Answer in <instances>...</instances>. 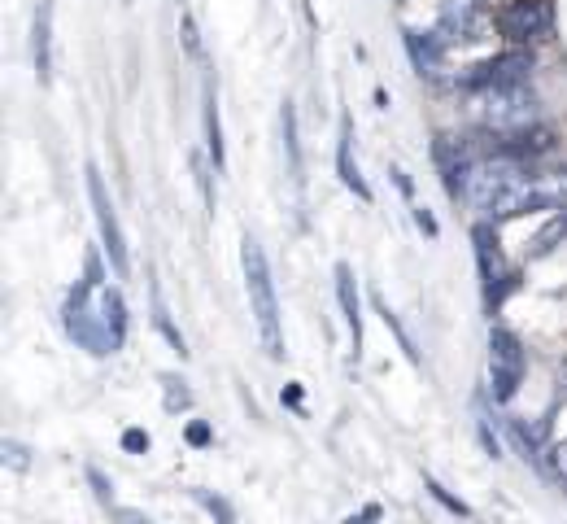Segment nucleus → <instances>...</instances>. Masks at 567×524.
I'll return each mask as SVG.
<instances>
[{
  "label": "nucleus",
  "instance_id": "obj_1",
  "mask_svg": "<svg viewBox=\"0 0 567 524\" xmlns=\"http://www.w3.org/2000/svg\"><path fill=\"white\" fill-rule=\"evenodd\" d=\"M62 328H66L70 341L83 345V350L96 354V359L123 350V341H127V302H123V293H118L114 284H105L101 258L96 254H88V276L66 293Z\"/></svg>",
  "mask_w": 567,
  "mask_h": 524
},
{
  "label": "nucleus",
  "instance_id": "obj_2",
  "mask_svg": "<svg viewBox=\"0 0 567 524\" xmlns=\"http://www.w3.org/2000/svg\"><path fill=\"white\" fill-rule=\"evenodd\" d=\"M240 267H245V293H249V315L258 324L262 350L271 359H284V319H280V297H275V280H271V262L262 254V245L245 236L240 241Z\"/></svg>",
  "mask_w": 567,
  "mask_h": 524
},
{
  "label": "nucleus",
  "instance_id": "obj_3",
  "mask_svg": "<svg viewBox=\"0 0 567 524\" xmlns=\"http://www.w3.org/2000/svg\"><path fill=\"white\" fill-rule=\"evenodd\" d=\"M467 110H472V118L489 131V136H502V140L533 131L537 118H541L537 92L528 88V79H520V83H498V88L472 92V105H467Z\"/></svg>",
  "mask_w": 567,
  "mask_h": 524
},
{
  "label": "nucleus",
  "instance_id": "obj_4",
  "mask_svg": "<svg viewBox=\"0 0 567 524\" xmlns=\"http://www.w3.org/2000/svg\"><path fill=\"white\" fill-rule=\"evenodd\" d=\"M537 210H567V171L554 175H537L524 171L515 175V184L498 197V206L489 210V219H520V214H537Z\"/></svg>",
  "mask_w": 567,
  "mask_h": 524
},
{
  "label": "nucleus",
  "instance_id": "obj_5",
  "mask_svg": "<svg viewBox=\"0 0 567 524\" xmlns=\"http://www.w3.org/2000/svg\"><path fill=\"white\" fill-rule=\"evenodd\" d=\"M524 345L511 328H489V393L493 402H511L524 380Z\"/></svg>",
  "mask_w": 567,
  "mask_h": 524
},
{
  "label": "nucleus",
  "instance_id": "obj_6",
  "mask_svg": "<svg viewBox=\"0 0 567 524\" xmlns=\"http://www.w3.org/2000/svg\"><path fill=\"white\" fill-rule=\"evenodd\" d=\"M88 201H92V214H96V228H101V249L110 254V267L114 276H127L131 271V254H127V236H123V223H118V210H114V197L105 193V180L96 166H88Z\"/></svg>",
  "mask_w": 567,
  "mask_h": 524
},
{
  "label": "nucleus",
  "instance_id": "obj_7",
  "mask_svg": "<svg viewBox=\"0 0 567 524\" xmlns=\"http://www.w3.org/2000/svg\"><path fill=\"white\" fill-rule=\"evenodd\" d=\"M472 241H476V262H480V284H485V306H489V311H498L502 297L515 289V276L506 271L502 249H498V236H493L489 223H476V228H472Z\"/></svg>",
  "mask_w": 567,
  "mask_h": 524
},
{
  "label": "nucleus",
  "instance_id": "obj_8",
  "mask_svg": "<svg viewBox=\"0 0 567 524\" xmlns=\"http://www.w3.org/2000/svg\"><path fill=\"white\" fill-rule=\"evenodd\" d=\"M498 27L515 44L541 40L554 27V9H550V0H506V9L498 14Z\"/></svg>",
  "mask_w": 567,
  "mask_h": 524
},
{
  "label": "nucleus",
  "instance_id": "obj_9",
  "mask_svg": "<svg viewBox=\"0 0 567 524\" xmlns=\"http://www.w3.org/2000/svg\"><path fill=\"white\" fill-rule=\"evenodd\" d=\"M528 70H533V57L528 53H502V57H489V62H476L454 83L467 92H480V88H498V83H520L528 79Z\"/></svg>",
  "mask_w": 567,
  "mask_h": 524
},
{
  "label": "nucleus",
  "instance_id": "obj_10",
  "mask_svg": "<svg viewBox=\"0 0 567 524\" xmlns=\"http://www.w3.org/2000/svg\"><path fill=\"white\" fill-rule=\"evenodd\" d=\"M489 5L485 0H441L437 9V35L445 44L454 40H476V31L485 27Z\"/></svg>",
  "mask_w": 567,
  "mask_h": 524
},
{
  "label": "nucleus",
  "instance_id": "obj_11",
  "mask_svg": "<svg viewBox=\"0 0 567 524\" xmlns=\"http://www.w3.org/2000/svg\"><path fill=\"white\" fill-rule=\"evenodd\" d=\"M336 302H341V315H345V328H349V345H354V363L363 359V302H358V280H354V267L349 262H336Z\"/></svg>",
  "mask_w": 567,
  "mask_h": 524
},
{
  "label": "nucleus",
  "instance_id": "obj_12",
  "mask_svg": "<svg viewBox=\"0 0 567 524\" xmlns=\"http://www.w3.org/2000/svg\"><path fill=\"white\" fill-rule=\"evenodd\" d=\"M402 44H406V57H410V66H415V75H424V79H437V75H441L445 40H441L437 31L402 27Z\"/></svg>",
  "mask_w": 567,
  "mask_h": 524
},
{
  "label": "nucleus",
  "instance_id": "obj_13",
  "mask_svg": "<svg viewBox=\"0 0 567 524\" xmlns=\"http://www.w3.org/2000/svg\"><path fill=\"white\" fill-rule=\"evenodd\" d=\"M31 57H35V79L53 83V0H40L31 22Z\"/></svg>",
  "mask_w": 567,
  "mask_h": 524
},
{
  "label": "nucleus",
  "instance_id": "obj_14",
  "mask_svg": "<svg viewBox=\"0 0 567 524\" xmlns=\"http://www.w3.org/2000/svg\"><path fill=\"white\" fill-rule=\"evenodd\" d=\"M336 175H341V184H345L358 201H371V184L363 180V171H358V158H354V123H349V118H341V145H336Z\"/></svg>",
  "mask_w": 567,
  "mask_h": 524
},
{
  "label": "nucleus",
  "instance_id": "obj_15",
  "mask_svg": "<svg viewBox=\"0 0 567 524\" xmlns=\"http://www.w3.org/2000/svg\"><path fill=\"white\" fill-rule=\"evenodd\" d=\"M205 153H210L214 171L223 175L227 153H223V118H219V92H214V83L205 88Z\"/></svg>",
  "mask_w": 567,
  "mask_h": 524
},
{
  "label": "nucleus",
  "instance_id": "obj_16",
  "mask_svg": "<svg viewBox=\"0 0 567 524\" xmlns=\"http://www.w3.org/2000/svg\"><path fill=\"white\" fill-rule=\"evenodd\" d=\"M280 127H284V149H288V171H293V184L301 188V145H297V110H293V101H284V110H280Z\"/></svg>",
  "mask_w": 567,
  "mask_h": 524
},
{
  "label": "nucleus",
  "instance_id": "obj_17",
  "mask_svg": "<svg viewBox=\"0 0 567 524\" xmlns=\"http://www.w3.org/2000/svg\"><path fill=\"white\" fill-rule=\"evenodd\" d=\"M149 293H153V328H158L179 354H188V341H184V332L171 324V311H166V302H162V289H158V284H149Z\"/></svg>",
  "mask_w": 567,
  "mask_h": 524
},
{
  "label": "nucleus",
  "instance_id": "obj_18",
  "mask_svg": "<svg viewBox=\"0 0 567 524\" xmlns=\"http://www.w3.org/2000/svg\"><path fill=\"white\" fill-rule=\"evenodd\" d=\"M376 311H380V319H384V328H393V337H397V345L406 350V359L419 367V350H415V341H410V332L402 328V319H397V315L389 311V302H384V297H376Z\"/></svg>",
  "mask_w": 567,
  "mask_h": 524
},
{
  "label": "nucleus",
  "instance_id": "obj_19",
  "mask_svg": "<svg viewBox=\"0 0 567 524\" xmlns=\"http://www.w3.org/2000/svg\"><path fill=\"white\" fill-rule=\"evenodd\" d=\"M567 236V210H554V219H550V228L546 232H537V241H533V258H546L554 245H559Z\"/></svg>",
  "mask_w": 567,
  "mask_h": 524
},
{
  "label": "nucleus",
  "instance_id": "obj_20",
  "mask_svg": "<svg viewBox=\"0 0 567 524\" xmlns=\"http://www.w3.org/2000/svg\"><path fill=\"white\" fill-rule=\"evenodd\" d=\"M192 498H197V503H201L205 511H210V516L219 520V524H236V511H232V503H227L223 494H210V490H192Z\"/></svg>",
  "mask_w": 567,
  "mask_h": 524
},
{
  "label": "nucleus",
  "instance_id": "obj_21",
  "mask_svg": "<svg viewBox=\"0 0 567 524\" xmlns=\"http://www.w3.org/2000/svg\"><path fill=\"white\" fill-rule=\"evenodd\" d=\"M424 490H428L432 498H437V503H441L445 511H454V516H463V520L472 516V507H467L463 498H454V494H450V490H445V485L437 481V476H424Z\"/></svg>",
  "mask_w": 567,
  "mask_h": 524
},
{
  "label": "nucleus",
  "instance_id": "obj_22",
  "mask_svg": "<svg viewBox=\"0 0 567 524\" xmlns=\"http://www.w3.org/2000/svg\"><path fill=\"white\" fill-rule=\"evenodd\" d=\"M162 385H166V411H188L192 407V393L184 389V380H175L171 372H166Z\"/></svg>",
  "mask_w": 567,
  "mask_h": 524
},
{
  "label": "nucleus",
  "instance_id": "obj_23",
  "mask_svg": "<svg viewBox=\"0 0 567 524\" xmlns=\"http://www.w3.org/2000/svg\"><path fill=\"white\" fill-rule=\"evenodd\" d=\"M476 428H480V442H485L489 455L502 459V442H498V433H493V424H489V415H485V402H476Z\"/></svg>",
  "mask_w": 567,
  "mask_h": 524
},
{
  "label": "nucleus",
  "instance_id": "obj_24",
  "mask_svg": "<svg viewBox=\"0 0 567 524\" xmlns=\"http://www.w3.org/2000/svg\"><path fill=\"white\" fill-rule=\"evenodd\" d=\"M5 463H9L14 472H27V468H31V450L9 437V442H5Z\"/></svg>",
  "mask_w": 567,
  "mask_h": 524
},
{
  "label": "nucleus",
  "instance_id": "obj_25",
  "mask_svg": "<svg viewBox=\"0 0 567 524\" xmlns=\"http://www.w3.org/2000/svg\"><path fill=\"white\" fill-rule=\"evenodd\" d=\"M88 481H92V490H96V498H101L105 507H114V485L105 481V472L101 468H88Z\"/></svg>",
  "mask_w": 567,
  "mask_h": 524
},
{
  "label": "nucleus",
  "instance_id": "obj_26",
  "mask_svg": "<svg viewBox=\"0 0 567 524\" xmlns=\"http://www.w3.org/2000/svg\"><path fill=\"white\" fill-rule=\"evenodd\" d=\"M123 450H131V455H144V450H149V433H144V428H127V433H123Z\"/></svg>",
  "mask_w": 567,
  "mask_h": 524
},
{
  "label": "nucleus",
  "instance_id": "obj_27",
  "mask_svg": "<svg viewBox=\"0 0 567 524\" xmlns=\"http://www.w3.org/2000/svg\"><path fill=\"white\" fill-rule=\"evenodd\" d=\"M114 511V520L118 524H158V520H149L144 511H136V507H110Z\"/></svg>",
  "mask_w": 567,
  "mask_h": 524
},
{
  "label": "nucleus",
  "instance_id": "obj_28",
  "mask_svg": "<svg viewBox=\"0 0 567 524\" xmlns=\"http://www.w3.org/2000/svg\"><path fill=\"white\" fill-rule=\"evenodd\" d=\"M210 437H214L210 424H188V442L192 446H210Z\"/></svg>",
  "mask_w": 567,
  "mask_h": 524
},
{
  "label": "nucleus",
  "instance_id": "obj_29",
  "mask_svg": "<svg viewBox=\"0 0 567 524\" xmlns=\"http://www.w3.org/2000/svg\"><path fill=\"white\" fill-rule=\"evenodd\" d=\"M376 520H380V507H376V503H367L363 511H358V516H349L345 524H376Z\"/></svg>",
  "mask_w": 567,
  "mask_h": 524
},
{
  "label": "nucleus",
  "instance_id": "obj_30",
  "mask_svg": "<svg viewBox=\"0 0 567 524\" xmlns=\"http://www.w3.org/2000/svg\"><path fill=\"white\" fill-rule=\"evenodd\" d=\"M415 223H419V228H424L428 236H437V232H441V228H437V219H432V214H428L424 206H415Z\"/></svg>",
  "mask_w": 567,
  "mask_h": 524
},
{
  "label": "nucleus",
  "instance_id": "obj_31",
  "mask_svg": "<svg viewBox=\"0 0 567 524\" xmlns=\"http://www.w3.org/2000/svg\"><path fill=\"white\" fill-rule=\"evenodd\" d=\"M284 402H288V407H301V389H297V385L284 389Z\"/></svg>",
  "mask_w": 567,
  "mask_h": 524
},
{
  "label": "nucleus",
  "instance_id": "obj_32",
  "mask_svg": "<svg viewBox=\"0 0 567 524\" xmlns=\"http://www.w3.org/2000/svg\"><path fill=\"white\" fill-rule=\"evenodd\" d=\"M554 463H559V472H563V476H567V442H563V446H559V459H554Z\"/></svg>",
  "mask_w": 567,
  "mask_h": 524
},
{
  "label": "nucleus",
  "instance_id": "obj_33",
  "mask_svg": "<svg viewBox=\"0 0 567 524\" xmlns=\"http://www.w3.org/2000/svg\"><path fill=\"white\" fill-rule=\"evenodd\" d=\"M397 5H406V0H397Z\"/></svg>",
  "mask_w": 567,
  "mask_h": 524
}]
</instances>
